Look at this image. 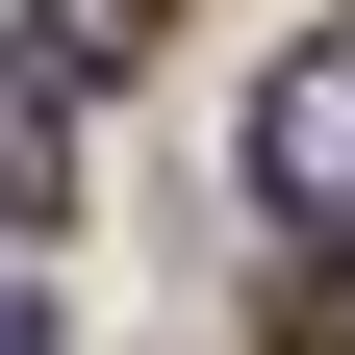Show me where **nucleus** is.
I'll list each match as a JSON object with an SVG mask.
<instances>
[{
  "instance_id": "obj_3",
  "label": "nucleus",
  "mask_w": 355,
  "mask_h": 355,
  "mask_svg": "<svg viewBox=\"0 0 355 355\" xmlns=\"http://www.w3.org/2000/svg\"><path fill=\"white\" fill-rule=\"evenodd\" d=\"M51 51H76V76H127V51H153V0H51Z\"/></svg>"
},
{
  "instance_id": "obj_2",
  "label": "nucleus",
  "mask_w": 355,
  "mask_h": 355,
  "mask_svg": "<svg viewBox=\"0 0 355 355\" xmlns=\"http://www.w3.org/2000/svg\"><path fill=\"white\" fill-rule=\"evenodd\" d=\"M51 26H0V229H51V203H76V102H51Z\"/></svg>"
},
{
  "instance_id": "obj_1",
  "label": "nucleus",
  "mask_w": 355,
  "mask_h": 355,
  "mask_svg": "<svg viewBox=\"0 0 355 355\" xmlns=\"http://www.w3.org/2000/svg\"><path fill=\"white\" fill-rule=\"evenodd\" d=\"M254 203H279V229H355V26L279 51V102H254Z\"/></svg>"
},
{
  "instance_id": "obj_4",
  "label": "nucleus",
  "mask_w": 355,
  "mask_h": 355,
  "mask_svg": "<svg viewBox=\"0 0 355 355\" xmlns=\"http://www.w3.org/2000/svg\"><path fill=\"white\" fill-rule=\"evenodd\" d=\"M0 355H51V304H0Z\"/></svg>"
}]
</instances>
